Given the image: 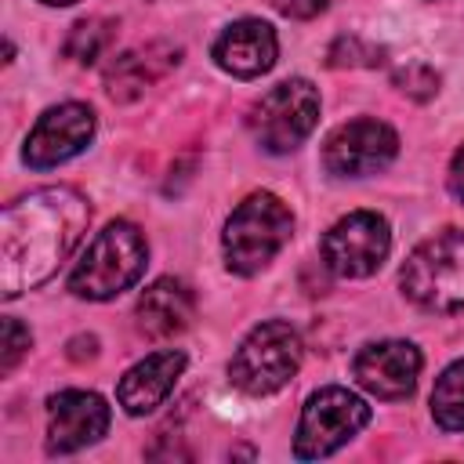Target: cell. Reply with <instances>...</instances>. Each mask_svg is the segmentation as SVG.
<instances>
[{
	"label": "cell",
	"instance_id": "cell-15",
	"mask_svg": "<svg viewBox=\"0 0 464 464\" xmlns=\"http://www.w3.org/2000/svg\"><path fill=\"white\" fill-rule=\"evenodd\" d=\"M192 312H196V297H192L188 283H181L174 276H163L152 286H145L138 297V308H134L141 334H149L152 341L181 334L192 323Z\"/></svg>",
	"mask_w": 464,
	"mask_h": 464
},
{
	"label": "cell",
	"instance_id": "cell-10",
	"mask_svg": "<svg viewBox=\"0 0 464 464\" xmlns=\"http://www.w3.org/2000/svg\"><path fill=\"white\" fill-rule=\"evenodd\" d=\"M91 138H94V112H91V105L65 102V105L47 109L36 120V127L25 138L22 160L33 170H47V167H58V163L80 156L91 145Z\"/></svg>",
	"mask_w": 464,
	"mask_h": 464
},
{
	"label": "cell",
	"instance_id": "cell-2",
	"mask_svg": "<svg viewBox=\"0 0 464 464\" xmlns=\"http://www.w3.org/2000/svg\"><path fill=\"white\" fill-rule=\"evenodd\" d=\"M290 236H294V214L279 196H272V192L246 196L228 214L225 232H221V250H225L228 272L257 276L290 243Z\"/></svg>",
	"mask_w": 464,
	"mask_h": 464
},
{
	"label": "cell",
	"instance_id": "cell-5",
	"mask_svg": "<svg viewBox=\"0 0 464 464\" xmlns=\"http://www.w3.org/2000/svg\"><path fill=\"white\" fill-rule=\"evenodd\" d=\"M301 366V337L290 323L268 319L257 323L236 348L228 377L246 395H272L294 381Z\"/></svg>",
	"mask_w": 464,
	"mask_h": 464
},
{
	"label": "cell",
	"instance_id": "cell-9",
	"mask_svg": "<svg viewBox=\"0 0 464 464\" xmlns=\"http://www.w3.org/2000/svg\"><path fill=\"white\" fill-rule=\"evenodd\" d=\"M399 152V134L384 120H348L330 130L323 145V167L334 178H366L384 170Z\"/></svg>",
	"mask_w": 464,
	"mask_h": 464
},
{
	"label": "cell",
	"instance_id": "cell-16",
	"mask_svg": "<svg viewBox=\"0 0 464 464\" xmlns=\"http://www.w3.org/2000/svg\"><path fill=\"white\" fill-rule=\"evenodd\" d=\"M152 54H156V47L120 54V58L109 65V72H105V87H109V94H112V98H134L145 83H152V80L167 69V62L156 65Z\"/></svg>",
	"mask_w": 464,
	"mask_h": 464
},
{
	"label": "cell",
	"instance_id": "cell-6",
	"mask_svg": "<svg viewBox=\"0 0 464 464\" xmlns=\"http://www.w3.org/2000/svg\"><path fill=\"white\" fill-rule=\"evenodd\" d=\"M319 120V91L294 76L276 83L268 94H261L246 116V127L254 134V141L268 152H294Z\"/></svg>",
	"mask_w": 464,
	"mask_h": 464
},
{
	"label": "cell",
	"instance_id": "cell-22",
	"mask_svg": "<svg viewBox=\"0 0 464 464\" xmlns=\"http://www.w3.org/2000/svg\"><path fill=\"white\" fill-rule=\"evenodd\" d=\"M283 18H297V22H308L315 14L326 11V0H268Z\"/></svg>",
	"mask_w": 464,
	"mask_h": 464
},
{
	"label": "cell",
	"instance_id": "cell-12",
	"mask_svg": "<svg viewBox=\"0 0 464 464\" xmlns=\"http://www.w3.org/2000/svg\"><path fill=\"white\" fill-rule=\"evenodd\" d=\"M420 352L410 341H373L359 348L352 373L377 399H406L420 377Z\"/></svg>",
	"mask_w": 464,
	"mask_h": 464
},
{
	"label": "cell",
	"instance_id": "cell-7",
	"mask_svg": "<svg viewBox=\"0 0 464 464\" xmlns=\"http://www.w3.org/2000/svg\"><path fill=\"white\" fill-rule=\"evenodd\" d=\"M370 420V406L348 392V388H319L308 395L301 420H297V435H294V457L297 460H319L330 457L334 450H341L348 439H355Z\"/></svg>",
	"mask_w": 464,
	"mask_h": 464
},
{
	"label": "cell",
	"instance_id": "cell-20",
	"mask_svg": "<svg viewBox=\"0 0 464 464\" xmlns=\"http://www.w3.org/2000/svg\"><path fill=\"white\" fill-rule=\"evenodd\" d=\"M29 344H33L29 330H25L14 315H4V352H0V370L11 373V370L18 366V359L29 352Z\"/></svg>",
	"mask_w": 464,
	"mask_h": 464
},
{
	"label": "cell",
	"instance_id": "cell-19",
	"mask_svg": "<svg viewBox=\"0 0 464 464\" xmlns=\"http://www.w3.org/2000/svg\"><path fill=\"white\" fill-rule=\"evenodd\" d=\"M381 62V47L362 44L359 36H341L330 47V65H377Z\"/></svg>",
	"mask_w": 464,
	"mask_h": 464
},
{
	"label": "cell",
	"instance_id": "cell-4",
	"mask_svg": "<svg viewBox=\"0 0 464 464\" xmlns=\"http://www.w3.org/2000/svg\"><path fill=\"white\" fill-rule=\"evenodd\" d=\"M402 294L424 312L464 308V232L446 228L417 243L399 272Z\"/></svg>",
	"mask_w": 464,
	"mask_h": 464
},
{
	"label": "cell",
	"instance_id": "cell-17",
	"mask_svg": "<svg viewBox=\"0 0 464 464\" xmlns=\"http://www.w3.org/2000/svg\"><path fill=\"white\" fill-rule=\"evenodd\" d=\"M431 417L446 431H464V359L450 362L431 388Z\"/></svg>",
	"mask_w": 464,
	"mask_h": 464
},
{
	"label": "cell",
	"instance_id": "cell-1",
	"mask_svg": "<svg viewBox=\"0 0 464 464\" xmlns=\"http://www.w3.org/2000/svg\"><path fill=\"white\" fill-rule=\"evenodd\" d=\"M91 221L87 199L69 185L33 188L0 214V297H18L58 272Z\"/></svg>",
	"mask_w": 464,
	"mask_h": 464
},
{
	"label": "cell",
	"instance_id": "cell-18",
	"mask_svg": "<svg viewBox=\"0 0 464 464\" xmlns=\"http://www.w3.org/2000/svg\"><path fill=\"white\" fill-rule=\"evenodd\" d=\"M109 44H112V22H105V18H83V22L72 25V33L65 40V54L72 62H80V65H91V62H98L109 51Z\"/></svg>",
	"mask_w": 464,
	"mask_h": 464
},
{
	"label": "cell",
	"instance_id": "cell-24",
	"mask_svg": "<svg viewBox=\"0 0 464 464\" xmlns=\"http://www.w3.org/2000/svg\"><path fill=\"white\" fill-rule=\"evenodd\" d=\"M40 4H51V7H69V4H76V0H40Z\"/></svg>",
	"mask_w": 464,
	"mask_h": 464
},
{
	"label": "cell",
	"instance_id": "cell-11",
	"mask_svg": "<svg viewBox=\"0 0 464 464\" xmlns=\"http://www.w3.org/2000/svg\"><path fill=\"white\" fill-rule=\"evenodd\" d=\"M109 431V406L98 392H58L47 402V450L51 453H76L98 442Z\"/></svg>",
	"mask_w": 464,
	"mask_h": 464
},
{
	"label": "cell",
	"instance_id": "cell-21",
	"mask_svg": "<svg viewBox=\"0 0 464 464\" xmlns=\"http://www.w3.org/2000/svg\"><path fill=\"white\" fill-rule=\"evenodd\" d=\"M395 83H399V91L402 94H410V98H431L435 91H439V72L435 69H428V65H420V62H413V65H406L399 76H395Z\"/></svg>",
	"mask_w": 464,
	"mask_h": 464
},
{
	"label": "cell",
	"instance_id": "cell-14",
	"mask_svg": "<svg viewBox=\"0 0 464 464\" xmlns=\"http://www.w3.org/2000/svg\"><path fill=\"white\" fill-rule=\"evenodd\" d=\"M181 370H185V352H178V348H163V352L145 355L141 362H134V366L120 377V384H116L120 406H123L130 417L152 413V410L174 392V381L181 377Z\"/></svg>",
	"mask_w": 464,
	"mask_h": 464
},
{
	"label": "cell",
	"instance_id": "cell-8",
	"mask_svg": "<svg viewBox=\"0 0 464 464\" xmlns=\"http://www.w3.org/2000/svg\"><path fill=\"white\" fill-rule=\"evenodd\" d=\"M392 250L388 221L377 210H352L323 236V265L341 279H362L381 268Z\"/></svg>",
	"mask_w": 464,
	"mask_h": 464
},
{
	"label": "cell",
	"instance_id": "cell-13",
	"mask_svg": "<svg viewBox=\"0 0 464 464\" xmlns=\"http://www.w3.org/2000/svg\"><path fill=\"white\" fill-rule=\"evenodd\" d=\"M218 69H225L228 76H239V80H254L261 72H268L276 65V54H279V40H276V29L261 18H239L232 22L210 47Z\"/></svg>",
	"mask_w": 464,
	"mask_h": 464
},
{
	"label": "cell",
	"instance_id": "cell-3",
	"mask_svg": "<svg viewBox=\"0 0 464 464\" xmlns=\"http://www.w3.org/2000/svg\"><path fill=\"white\" fill-rule=\"evenodd\" d=\"M145 257L149 246L138 225L109 221L69 272V290L87 301H109L138 283V276L145 272Z\"/></svg>",
	"mask_w": 464,
	"mask_h": 464
},
{
	"label": "cell",
	"instance_id": "cell-23",
	"mask_svg": "<svg viewBox=\"0 0 464 464\" xmlns=\"http://www.w3.org/2000/svg\"><path fill=\"white\" fill-rule=\"evenodd\" d=\"M450 192L464 203V145L453 152V160H450Z\"/></svg>",
	"mask_w": 464,
	"mask_h": 464
}]
</instances>
